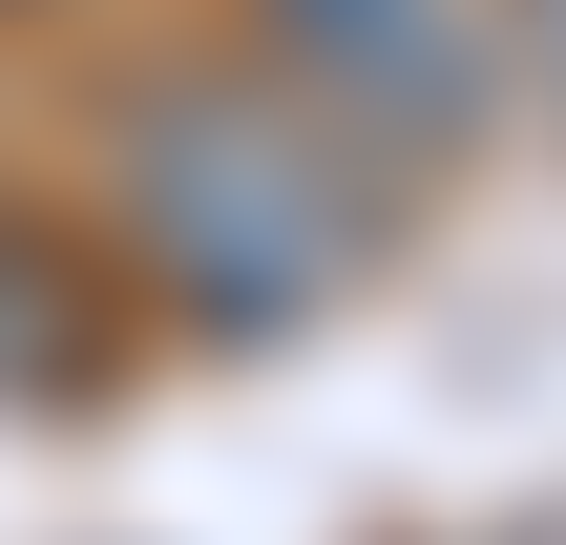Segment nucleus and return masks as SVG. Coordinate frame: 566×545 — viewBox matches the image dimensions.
Wrapping results in <instances>:
<instances>
[{
  "instance_id": "f03ea898",
  "label": "nucleus",
  "mask_w": 566,
  "mask_h": 545,
  "mask_svg": "<svg viewBox=\"0 0 566 545\" xmlns=\"http://www.w3.org/2000/svg\"><path fill=\"white\" fill-rule=\"evenodd\" d=\"M252 21H273V84H294L357 168H441V147L504 105L483 0H252Z\"/></svg>"
},
{
  "instance_id": "20e7f679",
  "label": "nucleus",
  "mask_w": 566,
  "mask_h": 545,
  "mask_svg": "<svg viewBox=\"0 0 566 545\" xmlns=\"http://www.w3.org/2000/svg\"><path fill=\"white\" fill-rule=\"evenodd\" d=\"M483 42H504V63H525V84H546V105H566V0H504Z\"/></svg>"
},
{
  "instance_id": "7ed1b4c3",
  "label": "nucleus",
  "mask_w": 566,
  "mask_h": 545,
  "mask_svg": "<svg viewBox=\"0 0 566 545\" xmlns=\"http://www.w3.org/2000/svg\"><path fill=\"white\" fill-rule=\"evenodd\" d=\"M0 399H105V273L0 210Z\"/></svg>"
},
{
  "instance_id": "f257e3e1",
  "label": "nucleus",
  "mask_w": 566,
  "mask_h": 545,
  "mask_svg": "<svg viewBox=\"0 0 566 545\" xmlns=\"http://www.w3.org/2000/svg\"><path fill=\"white\" fill-rule=\"evenodd\" d=\"M105 252L147 273L168 336H315L378 273V168L273 84V63H147L105 126Z\"/></svg>"
}]
</instances>
